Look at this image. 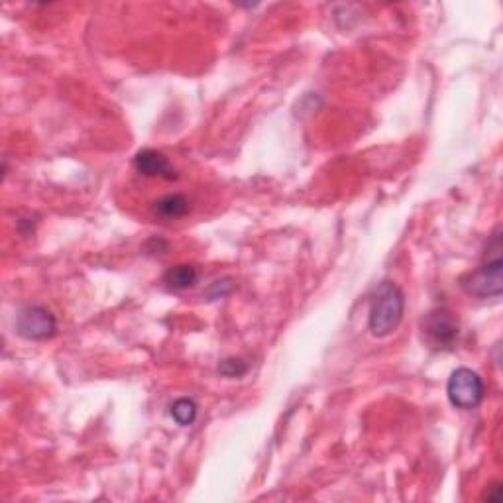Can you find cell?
I'll list each match as a JSON object with an SVG mask.
<instances>
[{
	"mask_svg": "<svg viewBox=\"0 0 503 503\" xmlns=\"http://www.w3.org/2000/svg\"><path fill=\"white\" fill-rule=\"evenodd\" d=\"M499 493H501V483H493L491 490L483 493V499H488V501H499Z\"/></svg>",
	"mask_w": 503,
	"mask_h": 503,
	"instance_id": "8fae6325",
	"label": "cell"
},
{
	"mask_svg": "<svg viewBox=\"0 0 503 503\" xmlns=\"http://www.w3.org/2000/svg\"><path fill=\"white\" fill-rule=\"evenodd\" d=\"M459 331V319L449 309H435L423 319V337L436 350L452 348Z\"/></svg>",
	"mask_w": 503,
	"mask_h": 503,
	"instance_id": "5b68a950",
	"label": "cell"
},
{
	"mask_svg": "<svg viewBox=\"0 0 503 503\" xmlns=\"http://www.w3.org/2000/svg\"><path fill=\"white\" fill-rule=\"evenodd\" d=\"M16 331L26 340H48L58 331V319L42 305H28L16 316Z\"/></svg>",
	"mask_w": 503,
	"mask_h": 503,
	"instance_id": "277c9868",
	"label": "cell"
},
{
	"mask_svg": "<svg viewBox=\"0 0 503 503\" xmlns=\"http://www.w3.org/2000/svg\"><path fill=\"white\" fill-rule=\"evenodd\" d=\"M405 313V295L394 282H381L371 299L368 327L374 337L384 339L394 332Z\"/></svg>",
	"mask_w": 503,
	"mask_h": 503,
	"instance_id": "7a4b0ae2",
	"label": "cell"
},
{
	"mask_svg": "<svg viewBox=\"0 0 503 503\" xmlns=\"http://www.w3.org/2000/svg\"><path fill=\"white\" fill-rule=\"evenodd\" d=\"M219 370H220V374L227 378H240L248 371V364L242 358H227L220 362Z\"/></svg>",
	"mask_w": 503,
	"mask_h": 503,
	"instance_id": "30bf717a",
	"label": "cell"
},
{
	"mask_svg": "<svg viewBox=\"0 0 503 503\" xmlns=\"http://www.w3.org/2000/svg\"><path fill=\"white\" fill-rule=\"evenodd\" d=\"M199 279V269L191 266V264H180V266H172L167 269L164 275L165 285L170 287L173 291H183L189 290Z\"/></svg>",
	"mask_w": 503,
	"mask_h": 503,
	"instance_id": "52a82bcc",
	"label": "cell"
},
{
	"mask_svg": "<svg viewBox=\"0 0 503 503\" xmlns=\"http://www.w3.org/2000/svg\"><path fill=\"white\" fill-rule=\"evenodd\" d=\"M503 262H501V227H496L488 240L483 259L478 269L462 279V287L468 295L478 299H498L503 287Z\"/></svg>",
	"mask_w": 503,
	"mask_h": 503,
	"instance_id": "6da1fadb",
	"label": "cell"
},
{
	"mask_svg": "<svg viewBox=\"0 0 503 503\" xmlns=\"http://www.w3.org/2000/svg\"><path fill=\"white\" fill-rule=\"evenodd\" d=\"M483 394H486L483 379L480 378L478 371L470 368L454 370L449 378V384H446L449 402L452 403V407L462 409V411L476 409L482 403Z\"/></svg>",
	"mask_w": 503,
	"mask_h": 503,
	"instance_id": "3957f363",
	"label": "cell"
},
{
	"mask_svg": "<svg viewBox=\"0 0 503 503\" xmlns=\"http://www.w3.org/2000/svg\"><path fill=\"white\" fill-rule=\"evenodd\" d=\"M134 167L144 177H156V180L167 181L177 180V172L172 162L162 152L152 150V148H144L134 156Z\"/></svg>",
	"mask_w": 503,
	"mask_h": 503,
	"instance_id": "8992f818",
	"label": "cell"
},
{
	"mask_svg": "<svg viewBox=\"0 0 503 503\" xmlns=\"http://www.w3.org/2000/svg\"><path fill=\"white\" fill-rule=\"evenodd\" d=\"M191 211V203L185 195L180 193H170L156 203V212L162 219H181Z\"/></svg>",
	"mask_w": 503,
	"mask_h": 503,
	"instance_id": "ba28073f",
	"label": "cell"
},
{
	"mask_svg": "<svg viewBox=\"0 0 503 503\" xmlns=\"http://www.w3.org/2000/svg\"><path fill=\"white\" fill-rule=\"evenodd\" d=\"M197 411H199L197 403H195L189 397L177 399V402L172 405L173 421L181 427H189L195 419H197Z\"/></svg>",
	"mask_w": 503,
	"mask_h": 503,
	"instance_id": "9c48e42d",
	"label": "cell"
}]
</instances>
